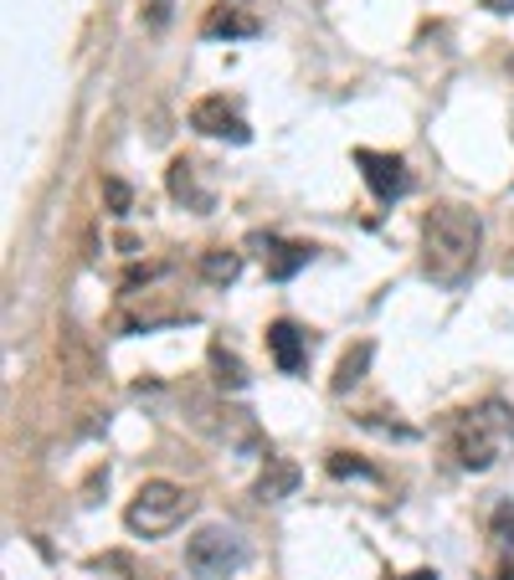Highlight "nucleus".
Segmentation results:
<instances>
[{"label":"nucleus","mask_w":514,"mask_h":580,"mask_svg":"<svg viewBox=\"0 0 514 580\" xmlns=\"http://www.w3.org/2000/svg\"><path fill=\"white\" fill-rule=\"evenodd\" d=\"M483 247V222L468 205H432L422 216V273L443 288H458L474 273Z\"/></svg>","instance_id":"obj_1"},{"label":"nucleus","mask_w":514,"mask_h":580,"mask_svg":"<svg viewBox=\"0 0 514 580\" xmlns=\"http://www.w3.org/2000/svg\"><path fill=\"white\" fill-rule=\"evenodd\" d=\"M190 509H196V498L186 494V488H175V483L154 478L144 483L135 498H129V509H124V524L135 534H144V540H160V534L180 530L190 519Z\"/></svg>","instance_id":"obj_2"},{"label":"nucleus","mask_w":514,"mask_h":580,"mask_svg":"<svg viewBox=\"0 0 514 580\" xmlns=\"http://www.w3.org/2000/svg\"><path fill=\"white\" fill-rule=\"evenodd\" d=\"M242 560H247V545H242L232 530H222V524L196 530V534H190V545H186V565L196 570V576H206V580L232 576V570H242Z\"/></svg>","instance_id":"obj_3"},{"label":"nucleus","mask_w":514,"mask_h":580,"mask_svg":"<svg viewBox=\"0 0 514 580\" xmlns=\"http://www.w3.org/2000/svg\"><path fill=\"white\" fill-rule=\"evenodd\" d=\"M453 452L468 473H483V467H494L499 458V437L489 431V416H463L458 427H453Z\"/></svg>","instance_id":"obj_4"},{"label":"nucleus","mask_w":514,"mask_h":580,"mask_svg":"<svg viewBox=\"0 0 514 580\" xmlns=\"http://www.w3.org/2000/svg\"><path fill=\"white\" fill-rule=\"evenodd\" d=\"M355 165L365 175V186L376 190V201H396V196H407L411 175L401 165V154H381V150H355Z\"/></svg>","instance_id":"obj_5"},{"label":"nucleus","mask_w":514,"mask_h":580,"mask_svg":"<svg viewBox=\"0 0 514 580\" xmlns=\"http://www.w3.org/2000/svg\"><path fill=\"white\" fill-rule=\"evenodd\" d=\"M190 129L206 139H232V144H247L253 139V129L232 114V103L226 98H196L190 103Z\"/></svg>","instance_id":"obj_6"},{"label":"nucleus","mask_w":514,"mask_h":580,"mask_svg":"<svg viewBox=\"0 0 514 580\" xmlns=\"http://www.w3.org/2000/svg\"><path fill=\"white\" fill-rule=\"evenodd\" d=\"M253 241L262 247V268H268L273 283L299 277L308 268V257H314V247H304V241H283V237H253Z\"/></svg>","instance_id":"obj_7"},{"label":"nucleus","mask_w":514,"mask_h":580,"mask_svg":"<svg viewBox=\"0 0 514 580\" xmlns=\"http://www.w3.org/2000/svg\"><path fill=\"white\" fill-rule=\"evenodd\" d=\"M268 350H273V365L283 376H299L308 355V334L299 324H289V319H278V324H268Z\"/></svg>","instance_id":"obj_8"},{"label":"nucleus","mask_w":514,"mask_h":580,"mask_svg":"<svg viewBox=\"0 0 514 580\" xmlns=\"http://www.w3.org/2000/svg\"><path fill=\"white\" fill-rule=\"evenodd\" d=\"M257 32H262L257 16L237 11V5H211L201 21V36H211V42H237V36H257Z\"/></svg>","instance_id":"obj_9"},{"label":"nucleus","mask_w":514,"mask_h":580,"mask_svg":"<svg viewBox=\"0 0 514 580\" xmlns=\"http://www.w3.org/2000/svg\"><path fill=\"white\" fill-rule=\"evenodd\" d=\"M299 478H304V473H299L289 458H268V467H262V478H257L253 494L262 498V504H273V498H289L293 488H299Z\"/></svg>","instance_id":"obj_10"},{"label":"nucleus","mask_w":514,"mask_h":580,"mask_svg":"<svg viewBox=\"0 0 514 580\" xmlns=\"http://www.w3.org/2000/svg\"><path fill=\"white\" fill-rule=\"evenodd\" d=\"M371 340H360V344H350L340 355V370H335V395H344V391H355L360 380H365V365H371Z\"/></svg>","instance_id":"obj_11"},{"label":"nucleus","mask_w":514,"mask_h":580,"mask_svg":"<svg viewBox=\"0 0 514 580\" xmlns=\"http://www.w3.org/2000/svg\"><path fill=\"white\" fill-rule=\"evenodd\" d=\"M171 196L180 205H211V196H201V190H196V165H190V159H175L171 165Z\"/></svg>","instance_id":"obj_12"},{"label":"nucleus","mask_w":514,"mask_h":580,"mask_svg":"<svg viewBox=\"0 0 514 580\" xmlns=\"http://www.w3.org/2000/svg\"><path fill=\"white\" fill-rule=\"evenodd\" d=\"M242 273V257L226 252V247H211V252H201V277L206 283H237Z\"/></svg>","instance_id":"obj_13"},{"label":"nucleus","mask_w":514,"mask_h":580,"mask_svg":"<svg viewBox=\"0 0 514 580\" xmlns=\"http://www.w3.org/2000/svg\"><path fill=\"white\" fill-rule=\"evenodd\" d=\"M211 370H217V380H222L226 391H242V386H247V365H242L226 344H211Z\"/></svg>","instance_id":"obj_14"},{"label":"nucleus","mask_w":514,"mask_h":580,"mask_svg":"<svg viewBox=\"0 0 514 580\" xmlns=\"http://www.w3.org/2000/svg\"><path fill=\"white\" fill-rule=\"evenodd\" d=\"M171 16H175V0H144V5H139V21H144L150 32H165Z\"/></svg>","instance_id":"obj_15"},{"label":"nucleus","mask_w":514,"mask_h":580,"mask_svg":"<svg viewBox=\"0 0 514 580\" xmlns=\"http://www.w3.org/2000/svg\"><path fill=\"white\" fill-rule=\"evenodd\" d=\"M329 473L335 478H371V467L360 458H350V452H329Z\"/></svg>","instance_id":"obj_16"},{"label":"nucleus","mask_w":514,"mask_h":580,"mask_svg":"<svg viewBox=\"0 0 514 580\" xmlns=\"http://www.w3.org/2000/svg\"><path fill=\"white\" fill-rule=\"evenodd\" d=\"M103 196H108V211H129V201H135V196H129V186H124V180H103Z\"/></svg>","instance_id":"obj_17"},{"label":"nucleus","mask_w":514,"mask_h":580,"mask_svg":"<svg viewBox=\"0 0 514 580\" xmlns=\"http://www.w3.org/2000/svg\"><path fill=\"white\" fill-rule=\"evenodd\" d=\"M510 524H514V509L504 504V509L494 513V540H499V545H510Z\"/></svg>","instance_id":"obj_18"},{"label":"nucleus","mask_w":514,"mask_h":580,"mask_svg":"<svg viewBox=\"0 0 514 580\" xmlns=\"http://www.w3.org/2000/svg\"><path fill=\"white\" fill-rule=\"evenodd\" d=\"M483 5H489V11H499V16H504V11H514V0H483Z\"/></svg>","instance_id":"obj_19"},{"label":"nucleus","mask_w":514,"mask_h":580,"mask_svg":"<svg viewBox=\"0 0 514 580\" xmlns=\"http://www.w3.org/2000/svg\"><path fill=\"white\" fill-rule=\"evenodd\" d=\"M407 580H437V576H432V570H417V576H407Z\"/></svg>","instance_id":"obj_20"},{"label":"nucleus","mask_w":514,"mask_h":580,"mask_svg":"<svg viewBox=\"0 0 514 580\" xmlns=\"http://www.w3.org/2000/svg\"><path fill=\"white\" fill-rule=\"evenodd\" d=\"M499 580H514V570H510V565H504V570H499Z\"/></svg>","instance_id":"obj_21"}]
</instances>
